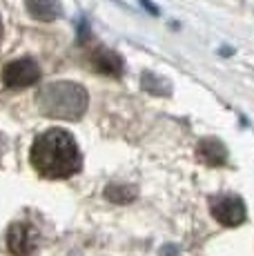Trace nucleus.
Returning a JSON list of instances; mask_svg holds the SVG:
<instances>
[{"instance_id":"1","label":"nucleus","mask_w":254,"mask_h":256,"mask_svg":"<svg viewBox=\"0 0 254 256\" xmlns=\"http://www.w3.org/2000/svg\"><path fill=\"white\" fill-rule=\"evenodd\" d=\"M32 167L42 178H70L80 170V150L74 136L65 130H47L36 136L29 150Z\"/></svg>"},{"instance_id":"2","label":"nucleus","mask_w":254,"mask_h":256,"mask_svg":"<svg viewBox=\"0 0 254 256\" xmlns=\"http://www.w3.org/2000/svg\"><path fill=\"white\" fill-rule=\"evenodd\" d=\"M40 105L47 114L74 120L85 112L87 94L74 82H54L40 94Z\"/></svg>"},{"instance_id":"3","label":"nucleus","mask_w":254,"mask_h":256,"mask_svg":"<svg viewBox=\"0 0 254 256\" xmlns=\"http://www.w3.org/2000/svg\"><path fill=\"white\" fill-rule=\"evenodd\" d=\"M212 216L226 228H236L246 220V205L238 196H216L210 200Z\"/></svg>"},{"instance_id":"4","label":"nucleus","mask_w":254,"mask_h":256,"mask_svg":"<svg viewBox=\"0 0 254 256\" xmlns=\"http://www.w3.org/2000/svg\"><path fill=\"white\" fill-rule=\"evenodd\" d=\"M40 78V70H38L36 60L32 58H18L12 60L9 65H4L2 70V80L7 87H29Z\"/></svg>"},{"instance_id":"5","label":"nucleus","mask_w":254,"mask_h":256,"mask_svg":"<svg viewBox=\"0 0 254 256\" xmlns=\"http://www.w3.org/2000/svg\"><path fill=\"white\" fill-rule=\"evenodd\" d=\"M38 248V232L29 223H14L7 232V250L14 256H32Z\"/></svg>"},{"instance_id":"6","label":"nucleus","mask_w":254,"mask_h":256,"mask_svg":"<svg viewBox=\"0 0 254 256\" xmlns=\"http://www.w3.org/2000/svg\"><path fill=\"white\" fill-rule=\"evenodd\" d=\"M92 62H94L96 72L107 74V76H120V72H123V60H120V56L110 52V49H98V52H94Z\"/></svg>"},{"instance_id":"7","label":"nucleus","mask_w":254,"mask_h":256,"mask_svg":"<svg viewBox=\"0 0 254 256\" xmlns=\"http://www.w3.org/2000/svg\"><path fill=\"white\" fill-rule=\"evenodd\" d=\"M25 4H27V12L36 20L52 22L60 16V2L58 0H25Z\"/></svg>"},{"instance_id":"8","label":"nucleus","mask_w":254,"mask_h":256,"mask_svg":"<svg viewBox=\"0 0 254 256\" xmlns=\"http://www.w3.org/2000/svg\"><path fill=\"white\" fill-rule=\"evenodd\" d=\"M198 158L212 167L223 165L228 158V150L216 138H205V140H201V145H198Z\"/></svg>"}]
</instances>
